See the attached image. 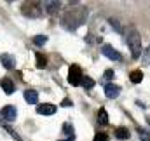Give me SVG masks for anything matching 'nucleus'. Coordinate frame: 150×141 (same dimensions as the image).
<instances>
[{
	"instance_id": "25",
	"label": "nucleus",
	"mask_w": 150,
	"mask_h": 141,
	"mask_svg": "<svg viewBox=\"0 0 150 141\" xmlns=\"http://www.w3.org/2000/svg\"><path fill=\"white\" fill-rule=\"evenodd\" d=\"M59 141H74V138H68V140H59Z\"/></svg>"
},
{
	"instance_id": "15",
	"label": "nucleus",
	"mask_w": 150,
	"mask_h": 141,
	"mask_svg": "<svg viewBox=\"0 0 150 141\" xmlns=\"http://www.w3.org/2000/svg\"><path fill=\"white\" fill-rule=\"evenodd\" d=\"M98 122L101 125H107L108 124V115H107V110L105 108H100V111H98Z\"/></svg>"
},
{
	"instance_id": "6",
	"label": "nucleus",
	"mask_w": 150,
	"mask_h": 141,
	"mask_svg": "<svg viewBox=\"0 0 150 141\" xmlns=\"http://www.w3.org/2000/svg\"><path fill=\"white\" fill-rule=\"evenodd\" d=\"M101 52H103V56H107V58L112 59V61H120V59H122L120 52H117L112 45H103V47H101Z\"/></svg>"
},
{
	"instance_id": "19",
	"label": "nucleus",
	"mask_w": 150,
	"mask_h": 141,
	"mask_svg": "<svg viewBox=\"0 0 150 141\" xmlns=\"http://www.w3.org/2000/svg\"><path fill=\"white\" fill-rule=\"evenodd\" d=\"M45 42H47V37H45V35H35V37H33V44H35L37 47L44 45Z\"/></svg>"
},
{
	"instance_id": "8",
	"label": "nucleus",
	"mask_w": 150,
	"mask_h": 141,
	"mask_svg": "<svg viewBox=\"0 0 150 141\" xmlns=\"http://www.w3.org/2000/svg\"><path fill=\"white\" fill-rule=\"evenodd\" d=\"M0 63H2V66L7 68V70H12V68L16 66V59H14V56H11V54H7V52H4V54L0 56Z\"/></svg>"
},
{
	"instance_id": "23",
	"label": "nucleus",
	"mask_w": 150,
	"mask_h": 141,
	"mask_svg": "<svg viewBox=\"0 0 150 141\" xmlns=\"http://www.w3.org/2000/svg\"><path fill=\"white\" fill-rule=\"evenodd\" d=\"M110 78H113V71L112 70H107V71H105V80H110Z\"/></svg>"
},
{
	"instance_id": "12",
	"label": "nucleus",
	"mask_w": 150,
	"mask_h": 141,
	"mask_svg": "<svg viewBox=\"0 0 150 141\" xmlns=\"http://www.w3.org/2000/svg\"><path fill=\"white\" fill-rule=\"evenodd\" d=\"M25 99H26L28 105H37L38 92L37 91H33V89H26V91H25Z\"/></svg>"
},
{
	"instance_id": "11",
	"label": "nucleus",
	"mask_w": 150,
	"mask_h": 141,
	"mask_svg": "<svg viewBox=\"0 0 150 141\" xmlns=\"http://www.w3.org/2000/svg\"><path fill=\"white\" fill-rule=\"evenodd\" d=\"M105 94H107V98L115 99V98L120 94V87L115 85V84H107V85H105Z\"/></svg>"
},
{
	"instance_id": "5",
	"label": "nucleus",
	"mask_w": 150,
	"mask_h": 141,
	"mask_svg": "<svg viewBox=\"0 0 150 141\" xmlns=\"http://www.w3.org/2000/svg\"><path fill=\"white\" fill-rule=\"evenodd\" d=\"M0 117H2L5 122H14L16 117H18V110H16V106H12V105L4 106V108L0 110Z\"/></svg>"
},
{
	"instance_id": "3",
	"label": "nucleus",
	"mask_w": 150,
	"mask_h": 141,
	"mask_svg": "<svg viewBox=\"0 0 150 141\" xmlns=\"http://www.w3.org/2000/svg\"><path fill=\"white\" fill-rule=\"evenodd\" d=\"M21 12L26 18H40L42 12H44L42 2H25L21 5Z\"/></svg>"
},
{
	"instance_id": "9",
	"label": "nucleus",
	"mask_w": 150,
	"mask_h": 141,
	"mask_svg": "<svg viewBox=\"0 0 150 141\" xmlns=\"http://www.w3.org/2000/svg\"><path fill=\"white\" fill-rule=\"evenodd\" d=\"M0 85H2V89H4L5 94H12V92L16 91V85H14V82H12L9 77H4V78L0 80Z\"/></svg>"
},
{
	"instance_id": "22",
	"label": "nucleus",
	"mask_w": 150,
	"mask_h": 141,
	"mask_svg": "<svg viewBox=\"0 0 150 141\" xmlns=\"http://www.w3.org/2000/svg\"><path fill=\"white\" fill-rule=\"evenodd\" d=\"M94 141H108V136H107L105 133H96V136H94Z\"/></svg>"
},
{
	"instance_id": "16",
	"label": "nucleus",
	"mask_w": 150,
	"mask_h": 141,
	"mask_svg": "<svg viewBox=\"0 0 150 141\" xmlns=\"http://www.w3.org/2000/svg\"><path fill=\"white\" fill-rule=\"evenodd\" d=\"M80 85H82L84 89H87V91H89V89H93V87H94V80H93L91 77H87V75H86V77H82Z\"/></svg>"
},
{
	"instance_id": "4",
	"label": "nucleus",
	"mask_w": 150,
	"mask_h": 141,
	"mask_svg": "<svg viewBox=\"0 0 150 141\" xmlns=\"http://www.w3.org/2000/svg\"><path fill=\"white\" fill-rule=\"evenodd\" d=\"M82 70H80V66L79 65H72L70 68H68V82L72 84V85H80V82H82Z\"/></svg>"
},
{
	"instance_id": "7",
	"label": "nucleus",
	"mask_w": 150,
	"mask_h": 141,
	"mask_svg": "<svg viewBox=\"0 0 150 141\" xmlns=\"http://www.w3.org/2000/svg\"><path fill=\"white\" fill-rule=\"evenodd\" d=\"M59 7H61V2H58V0H51V2H44V9H45V12H47V14H51V16H54V14H58V11H59Z\"/></svg>"
},
{
	"instance_id": "1",
	"label": "nucleus",
	"mask_w": 150,
	"mask_h": 141,
	"mask_svg": "<svg viewBox=\"0 0 150 141\" xmlns=\"http://www.w3.org/2000/svg\"><path fill=\"white\" fill-rule=\"evenodd\" d=\"M86 18H87V9L86 7H74V9H68L63 14L59 23H61L63 28L74 32V30H77L79 26H82L86 23Z\"/></svg>"
},
{
	"instance_id": "10",
	"label": "nucleus",
	"mask_w": 150,
	"mask_h": 141,
	"mask_svg": "<svg viewBox=\"0 0 150 141\" xmlns=\"http://www.w3.org/2000/svg\"><path fill=\"white\" fill-rule=\"evenodd\" d=\"M37 111L40 115H54L56 113V106L54 105H49V103H42V105H37Z\"/></svg>"
},
{
	"instance_id": "21",
	"label": "nucleus",
	"mask_w": 150,
	"mask_h": 141,
	"mask_svg": "<svg viewBox=\"0 0 150 141\" xmlns=\"http://www.w3.org/2000/svg\"><path fill=\"white\" fill-rule=\"evenodd\" d=\"M138 134H140V138L143 141H150V131H145V129H138Z\"/></svg>"
},
{
	"instance_id": "24",
	"label": "nucleus",
	"mask_w": 150,
	"mask_h": 141,
	"mask_svg": "<svg viewBox=\"0 0 150 141\" xmlns=\"http://www.w3.org/2000/svg\"><path fill=\"white\" fill-rule=\"evenodd\" d=\"M61 106H72V101H70L68 98H65V99H63V103H61Z\"/></svg>"
},
{
	"instance_id": "14",
	"label": "nucleus",
	"mask_w": 150,
	"mask_h": 141,
	"mask_svg": "<svg viewBox=\"0 0 150 141\" xmlns=\"http://www.w3.org/2000/svg\"><path fill=\"white\" fill-rule=\"evenodd\" d=\"M115 138L117 140H127L129 138V131L126 127H117L115 129Z\"/></svg>"
},
{
	"instance_id": "13",
	"label": "nucleus",
	"mask_w": 150,
	"mask_h": 141,
	"mask_svg": "<svg viewBox=\"0 0 150 141\" xmlns=\"http://www.w3.org/2000/svg\"><path fill=\"white\" fill-rule=\"evenodd\" d=\"M129 80L133 82V84H140L142 80H143V73H142V70H134L129 73Z\"/></svg>"
},
{
	"instance_id": "2",
	"label": "nucleus",
	"mask_w": 150,
	"mask_h": 141,
	"mask_svg": "<svg viewBox=\"0 0 150 141\" xmlns=\"http://www.w3.org/2000/svg\"><path fill=\"white\" fill-rule=\"evenodd\" d=\"M127 45H129L131 56H133L134 59L142 58V37H140V33H138L134 28H131V30L127 32Z\"/></svg>"
},
{
	"instance_id": "18",
	"label": "nucleus",
	"mask_w": 150,
	"mask_h": 141,
	"mask_svg": "<svg viewBox=\"0 0 150 141\" xmlns=\"http://www.w3.org/2000/svg\"><path fill=\"white\" fill-rule=\"evenodd\" d=\"M140 61H142V65H143V66L150 65V45L147 47V51H145V52H142V59H140Z\"/></svg>"
},
{
	"instance_id": "17",
	"label": "nucleus",
	"mask_w": 150,
	"mask_h": 141,
	"mask_svg": "<svg viewBox=\"0 0 150 141\" xmlns=\"http://www.w3.org/2000/svg\"><path fill=\"white\" fill-rule=\"evenodd\" d=\"M35 58H37V68L42 70V68H45V66H47V58H45L42 52H37V56H35Z\"/></svg>"
},
{
	"instance_id": "26",
	"label": "nucleus",
	"mask_w": 150,
	"mask_h": 141,
	"mask_svg": "<svg viewBox=\"0 0 150 141\" xmlns=\"http://www.w3.org/2000/svg\"><path fill=\"white\" fill-rule=\"evenodd\" d=\"M147 122H149V125H150V117H149V118H147Z\"/></svg>"
},
{
	"instance_id": "20",
	"label": "nucleus",
	"mask_w": 150,
	"mask_h": 141,
	"mask_svg": "<svg viewBox=\"0 0 150 141\" xmlns=\"http://www.w3.org/2000/svg\"><path fill=\"white\" fill-rule=\"evenodd\" d=\"M63 133L67 134V136H70V138H74V125L72 124H63Z\"/></svg>"
}]
</instances>
